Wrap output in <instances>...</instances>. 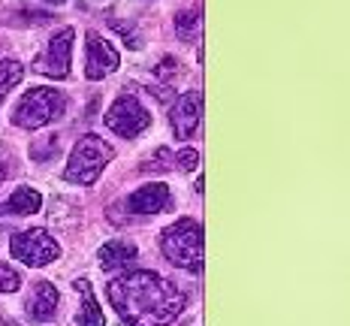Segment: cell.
<instances>
[{"instance_id": "6da1fadb", "label": "cell", "mask_w": 350, "mask_h": 326, "mask_svg": "<svg viewBox=\"0 0 350 326\" xmlns=\"http://www.w3.org/2000/svg\"><path fill=\"white\" fill-rule=\"evenodd\" d=\"M115 314L127 326H170L185 311V293L148 269H133L106 284Z\"/></svg>"}, {"instance_id": "7a4b0ae2", "label": "cell", "mask_w": 350, "mask_h": 326, "mask_svg": "<svg viewBox=\"0 0 350 326\" xmlns=\"http://www.w3.org/2000/svg\"><path fill=\"white\" fill-rule=\"evenodd\" d=\"M160 251L178 269L200 272L202 269V227L191 221V217H181V221L170 223L160 233Z\"/></svg>"}, {"instance_id": "3957f363", "label": "cell", "mask_w": 350, "mask_h": 326, "mask_svg": "<svg viewBox=\"0 0 350 326\" xmlns=\"http://www.w3.org/2000/svg\"><path fill=\"white\" fill-rule=\"evenodd\" d=\"M112 145L106 139H100L97 133H88L82 139L76 142V148H72L70 154V163L67 169H64V178L70 181V185H94L100 176H103L106 163L112 161Z\"/></svg>"}, {"instance_id": "277c9868", "label": "cell", "mask_w": 350, "mask_h": 326, "mask_svg": "<svg viewBox=\"0 0 350 326\" xmlns=\"http://www.w3.org/2000/svg\"><path fill=\"white\" fill-rule=\"evenodd\" d=\"M67 109V97L57 88H31L25 97L18 100L16 115H12V124L25 127V130H40L49 121H57Z\"/></svg>"}, {"instance_id": "5b68a950", "label": "cell", "mask_w": 350, "mask_h": 326, "mask_svg": "<svg viewBox=\"0 0 350 326\" xmlns=\"http://www.w3.org/2000/svg\"><path fill=\"white\" fill-rule=\"evenodd\" d=\"M10 251H12V257L21 260L25 266H31V269H40V266L55 263L57 254H61L57 242L42 227L25 230V233H16V236L10 239Z\"/></svg>"}, {"instance_id": "8992f818", "label": "cell", "mask_w": 350, "mask_h": 326, "mask_svg": "<svg viewBox=\"0 0 350 326\" xmlns=\"http://www.w3.org/2000/svg\"><path fill=\"white\" fill-rule=\"evenodd\" d=\"M148 124H151L148 109L136 97H130V94L118 97L112 103V109L106 112V127L112 130V133H118L121 139H133V136H139Z\"/></svg>"}, {"instance_id": "52a82bcc", "label": "cell", "mask_w": 350, "mask_h": 326, "mask_svg": "<svg viewBox=\"0 0 350 326\" xmlns=\"http://www.w3.org/2000/svg\"><path fill=\"white\" fill-rule=\"evenodd\" d=\"M72 36H76L72 27L57 31L52 36V42H49L46 55L33 61V70L46 72V76H52V79H67L70 76V57H72Z\"/></svg>"}, {"instance_id": "ba28073f", "label": "cell", "mask_w": 350, "mask_h": 326, "mask_svg": "<svg viewBox=\"0 0 350 326\" xmlns=\"http://www.w3.org/2000/svg\"><path fill=\"white\" fill-rule=\"evenodd\" d=\"M121 64L118 57V49L112 46L109 40H103V36L97 33H88V70L85 76L91 79V82H100V79H106L109 72H115Z\"/></svg>"}, {"instance_id": "9c48e42d", "label": "cell", "mask_w": 350, "mask_h": 326, "mask_svg": "<svg viewBox=\"0 0 350 326\" xmlns=\"http://www.w3.org/2000/svg\"><path fill=\"white\" fill-rule=\"evenodd\" d=\"M200 118H202V94L200 91H191L175 100L172 115H170L175 139H191L196 133V127H200Z\"/></svg>"}, {"instance_id": "30bf717a", "label": "cell", "mask_w": 350, "mask_h": 326, "mask_svg": "<svg viewBox=\"0 0 350 326\" xmlns=\"http://www.w3.org/2000/svg\"><path fill=\"white\" fill-rule=\"evenodd\" d=\"M25 308H27V317H31L33 323L52 321L55 311H57V287L49 284V281H33Z\"/></svg>"}, {"instance_id": "8fae6325", "label": "cell", "mask_w": 350, "mask_h": 326, "mask_svg": "<svg viewBox=\"0 0 350 326\" xmlns=\"http://www.w3.org/2000/svg\"><path fill=\"white\" fill-rule=\"evenodd\" d=\"M170 206V187L166 185H142L127 197V208L133 215H157Z\"/></svg>"}, {"instance_id": "7c38bea8", "label": "cell", "mask_w": 350, "mask_h": 326, "mask_svg": "<svg viewBox=\"0 0 350 326\" xmlns=\"http://www.w3.org/2000/svg\"><path fill=\"white\" fill-rule=\"evenodd\" d=\"M136 257H139V251H136V245L127 242V239H112V242H106L103 248L97 251V260L106 272L127 269V266L136 263Z\"/></svg>"}, {"instance_id": "4fadbf2b", "label": "cell", "mask_w": 350, "mask_h": 326, "mask_svg": "<svg viewBox=\"0 0 350 326\" xmlns=\"http://www.w3.org/2000/svg\"><path fill=\"white\" fill-rule=\"evenodd\" d=\"M76 290L82 296V308H79V317H76V326H106V317L97 305V296H94V287L88 278H79L76 281Z\"/></svg>"}, {"instance_id": "5bb4252c", "label": "cell", "mask_w": 350, "mask_h": 326, "mask_svg": "<svg viewBox=\"0 0 350 326\" xmlns=\"http://www.w3.org/2000/svg\"><path fill=\"white\" fill-rule=\"evenodd\" d=\"M40 206H42V197L33 191V187H18V191L6 200L3 212H10V215H33V212H40Z\"/></svg>"}, {"instance_id": "9a60e30c", "label": "cell", "mask_w": 350, "mask_h": 326, "mask_svg": "<svg viewBox=\"0 0 350 326\" xmlns=\"http://www.w3.org/2000/svg\"><path fill=\"white\" fill-rule=\"evenodd\" d=\"M21 76H25V67H21L18 61H12V57L0 61V103H3L6 94H10L21 82Z\"/></svg>"}, {"instance_id": "2e32d148", "label": "cell", "mask_w": 350, "mask_h": 326, "mask_svg": "<svg viewBox=\"0 0 350 326\" xmlns=\"http://www.w3.org/2000/svg\"><path fill=\"white\" fill-rule=\"evenodd\" d=\"M175 33H178V40L191 42L196 40V33H200V18H196V12H178L175 16Z\"/></svg>"}, {"instance_id": "e0dca14e", "label": "cell", "mask_w": 350, "mask_h": 326, "mask_svg": "<svg viewBox=\"0 0 350 326\" xmlns=\"http://www.w3.org/2000/svg\"><path fill=\"white\" fill-rule=\"evenodd\" d=\"M154 76L160 79V82H166V88L175 82V79L181 76V64H178V57H172V55H166V57H160L157 61V67H154Z\"/></svg>"}, {"instance_id": "ac0fdd59", "label": "cell", "mask_w": 350, "mask_h": 326, "mask_svg": "<svg viewBox=\"0 0 350 326\" xmlns=\"http://www.w3.org/2000/svg\"><path fill=\"white\" fill-rule=\"evenodd\" d=\"M109 25H112V31H115V33H121V40L127 42L130 49H139V46H142V36L136 33V27H133V25H127L124 18H112Z\"/></svg>"}, {"instance_id": "d6986e66", "label": "cell", "mask_w": 350, "mask_h": 326, "mask_svg": "<svg viewBox=\"0 0 350 326\" xmlns=\"http://www.w3.org/2000/svg\"><path fill=\"white\" fill-rule=\"evenodd\" d=\"M21 287V275L0 260V293H16Z\"/></svg>"}, {"instance_id": "ffe728a7", "label": "cell", "mask_w": 350, "mask_h": 326, "mask_svg": "<svg viewBox=\"0 0 350 326\" xmlns=\"http://www.w3.org/2000/svg\"><path fill=\"white\" fill-rule=\"evenodd\" d=\"M57 139H61V136H46V142H33L31 157H33V161H42V157H55L57 148H61V145H57Z\"/></svg>"}, {"instance_id": "44dd1931", "label": "cell", "mask_w": 350, "mask_h": 326, "mask_svg": "<svg viewBox=\"0 0 350 326\" xmlns=\"http://www.w3.org/2000/svg\"><path fill=\"white\" fill-rule=\"evenodd\" d=\"M175 166H178L181 172L196 169V166H200V151H196V148H185V151L178 154V163H175Z\"/></svg>"}, {"instance_id": "7402d4cb", "label": "cell", "mask_w": 350, "mask_h": 326, "mask_svg": "<svg viewBox=\"0 0 350 326\" xmlns=\"http://www.w3.org/2000/svg\"><path fill=\"white\" fill-rule=\"evenodd\" d=\"M0 326H18V323H16V321H10L6 314H0Z\"/></svg>"}, {"instance_id": "603a6c76", "label": "cell", "mask_w": 350, "mask_h": 326, "mask_svg": "<svg viewBox=\"0 0 350 326\" xmlns=\"http://www.w3.org/2000/svg\"><path fill=\"white\" fill-rule=\"evenodd\" d=\"M6 178V169H3V163H0V181H3Z\"/></svg>"}, {"instance_id": "cb8c5ba5", "label": "cell", "mask_w": 350, "mask_h": 326, "mask_svg": "<svg viewBox=\"0 0 350 326\" xmlns=\"http://www.w3.org/2000/svg\"><path fill=\"white\" fill-rule=\"evenodd\" d=\"M46 3H55L57 6V3H64V0H46Z\"/></svg>"}, {"instance_id": "d4e9b609", "label": "cell", "mask_w": 350, "mask_h": 326, "mask_svg": "<svg viewBox=\"0 0 350 326\" xmlns=\"http://www.w3.org/2000/svg\"><path fill=\"white\" fill-rule=\"evenodd\" d=\"M0 212H3V208H0Z\"/></svg>"}]
</instances>
